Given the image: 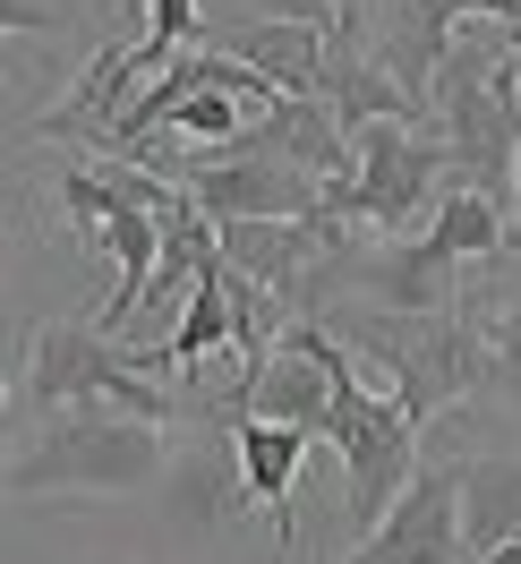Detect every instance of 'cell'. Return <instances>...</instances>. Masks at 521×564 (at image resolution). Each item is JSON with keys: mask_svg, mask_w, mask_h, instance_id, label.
Returning <instances> with one entry per match:
<instances>
[{"mask_svg": "<svg viewBox=\"0 0 521 564\" xmlns=\"http://www.w3.org/2000/svg\"><path fill=\"white\" fill-rule=\"evenodd\" d=\"M419 436L427 427L393 402V393H377V377L350 359L343 377H334V420H325V445L343 454V479H350V530L368 539V530L411 496V479L427 470L419 462Z\"/></svg>", "mask_w": 521, "mask_h": 564, "instance_id": "obj_6", "label": "cell"}, {"mask_svg": "<svg viewBox=\"0 0 521 564\" xmlns=\"http://www.w3.org/2000/svg\"><path fill=\"white\" fill-rule=\"evenodd\" d=\"M77 564H240L231 539H188V547H95Z\"/></svg>", "mask_w": 521, "mask_h": 564, "instance_id": "obj_14", "label": "cell"}, {"mask_svg": "<svg viewBox=\"0 0 521 564\" xmlns=\"http://www.w3.org/2000/svg\"><path fill=\"white\" fill-rule=\"evenodd\" d=\"M325 325L343 334L350 359L384 368L393 402H402L419 427L445 420L453 402H470V393L487 386V317H479V300H462V308H368V300H343Z\"/></svg>", "mask_w": 521, "mask_h": 564, "instance_id": "obj_2", "label": "cell"}, {"mask_svg": "<svg viewBox=\"0 0 521 564\" xmlns=\"http://www.w3.org/2000/svg\"><path fill=\"white\" fill-rule=\"evenodd\" d=\"M436 138L453 154V188L479 197H513V163H521V86H513V35L496 26H462L445 77H436Z\"/></svg>", "mask_w": 521, "mask_h": 564, "instance_id": "obj_4", "label": "cell"}, {"mask_svg": "<svg viewBox=\"0 0 521 564\" xmlns=\"http://www.w3.org/2000/svg\"><path fill=\"white\" fill-rule=\"evenodd\" d=\"M445 188H453L445 138L419 120H377V129H359V172L325 188V214H343L350 231L402 240L427 206H445Z\"/></svg>", "mask_w": 521, "mask_h": 564, "instance_id": "obj_7", "label": "cell"}, {"mask_svg": "<svg viewBox=\"0 0 521 564\" xmlns=\"http://www.w3.org/2000/svg\"><path fill=\"white\" fill-rule=\"evenodd\" d=\"M180 197L206 223H308L325 214V180L300 163H265V154H222V163H188Z\"/></svg>", "mask_w": 521, "mask_h": 564, "instance_id": "obj_8", "label": "cell"}, {"mask_svg": "<svg viewBox=\"0 0 521 564\" xmlns=\"http://www.w3.org/2000/svg\"><path fill=\"white\" fill-rule=\"evenodd\" d=\"M325 564H470V539H462V470L427 462L411 479V496L350 556H325Z\"/></svg>", "mask_w": 521, "mask_h": 564, "instance_id": "obj_9", "label": "cell"}, {"mask_svg": "<svg viewBox=\"0 0 521 564\" xmlns=\"http://www.w3.org/2000/svg\"><path fill=\"white\" fill-rule=\"evenodd\" d=\"M462 470V539L470 564L521 547V454H453Z\"/></svg>", "mask_w": 521, "mask_h": 564, "instance_id": "obj_12", "label": "cell"}, {"mask_svg": "<svg viewBox=\"0 0 521 564\" xmlns=\"http://www.w3.org/2000/svg\"><path fill=\"white\" fill-rule=\"evenodd\" d=\"M504 35H513V86H521V26H504Z\"/></svg>", "mask_w": 521, "mask_h": 564, "instance_id": "obj_18", "label": "cell"}, {"mask_svg": "<svg viewBox=\"0 0 521 564\" xmlns=\"http://www.w3.org/2000/svg\"><path fill=\"white\" fill-rule=\"evenodd\" d=\"M479 317H487V386L521 420V282L496 291V300H479Z\"/></svg>", "mask_w": 521, "mask_h": 564, "instance_id": "obj_13", "label": "cell"}, {"mask_svg": "<svg viewBox=\"0 0 521 564\" xmlns=\"http://www.w3.org/2000/svg\"><path fill=\"white\" fill-rule=\"evenodd\" d=\"M172 479V427L129 420L111 402L43 411L9 427V496H154Z\"/></svg>", "mask_w": 521, "mask_h": 564, "instance_id": "obj_1", "label": "cell"}, {"mask_svg": "<svg viewBox=\"0 0 521 564\" xmlns=\"http://www.w3.org/2000/svg\"><path fill=\"white\" fill-rule=\"evenodd\" d=\"M513 214H521V163H513Z\"/></svg>", "mask_w": 521, "mask_h": 564, "instance_id": "obj_19", "label": "cell"}, {"mask_svg": "<svg viewBox=\"0 0 521 564\" xmlns=\"http://www.w3.org/2000/svg\"><path fill=\"white\" fill-rule=\"evenodd\" d=\"M504 231H513V214L496 197L445 188V206H436V223L419 240L350 257V300H368V308H462V265L504 257Z\"/></svg>", "mask_w": 521, "mask_h": 564, "instance_id": "obj_5", "label": "cell"}, {"mask_svg": "<svg viewBox=\"0 0 521 564\" xmlns=\"http://www.w3.org/2000/svg\"><path fill=\"white\" fill-rule=\"evenodd\" d=\"M240 445V479H248V505L274 522V556H291V488H300V462H308V427H274V420H240L231 427Z\"/></svg>", "mask_w": 521, "mask_h": 564, "instance_id": "obj_11", "label": "cell"}, {"mask_svg": "<svg viewBox=\"0 0 521 564\" xmlns=\"http://www.w3.org/2000/svg\"><path fill=\"white\" fill-rule=\"evenodd\" d=\"M77 402H111L129 420H154V427H180V393L154 386L138 343H111L95 308H61V317L35 325V343L9 377V427L18 420H43V411H77Z\"/></svg>", "mask_w": 521, "mask_h": 564, "instance_id": "obj_3", "label": "cell"}, {"mask_svg": "<svg viewBox=\"0 0 521 564\" xmlns=\"http://www.w3.org/2000/svg\"><path fill=\"white\" fill-rule=\"evenodd\" d=\"M206 52H231L248 69L282 86V95H316L325 86V26H291V18H206Z\"/></svg>", "mask_w": 521, "mask_h": 564, "instance_id": "obj_10", "label": "cell"}, {"mask_svg": "<svg viewBox=\"0 0 521 564\" xmlns=\"http://www.w3.org/2000/svg\"><path fill=\"white\" fill-rule=\"evenodd\" d=\"M350 0H240V18H291V26H334Z\"/></svg>", "mask_w": 521, "mask_h": 564, "instance_id": "obj_15", "label": "cell"}, {"mask_svg": "<svg viewBox=\"0 0 521 564\" xmlns=\"http://www.w3.org/2000/svg\"><path fill=\"white\" fill-rule=\"evenodd\" d=\"M487 18V26H521V0H462V26Z\"/></svg>", "mask_w": 521, "mask_h": 564, "instance_id": "obj_16", "label": "cell"}, {"mask_svg": "<svg viewBox=\"0 0 521 564\" xmlns=\"http://www.w3.org/2000/svg\"><path fill=\"white\" fill-rule=\"evenodd\" d=\"M504 257H521V214H513V231H504Z\"/></svg>", "mask_w": 521, "mask_h": 564, "instance_id": "obj_17", "label": "cell"}]
</instances>
